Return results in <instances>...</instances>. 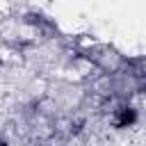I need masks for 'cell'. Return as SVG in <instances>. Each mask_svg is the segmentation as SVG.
<instances>
[{"instance_id":"6da1fadb","label":"cell","mask_w":146,"mask_h":146,"mask_svg":"<svg viewBox=\"0 0 146 146\" xmlns=\"http://www.w3.org/2000/svg\"><path fill=\"white\" fill-rule=\"evenodd\" d=\"M0 146H5V144H2V141H0Z\"/></svg>"}]
</instances>
